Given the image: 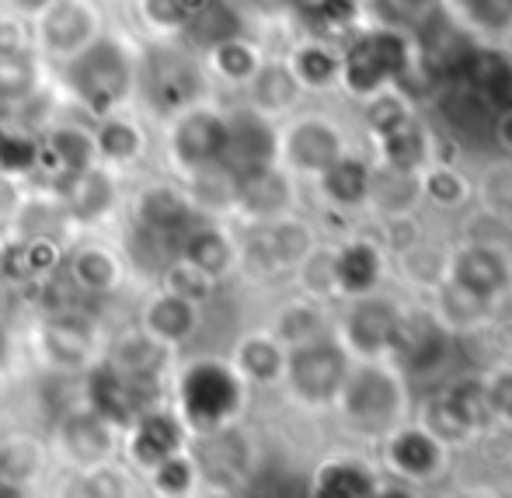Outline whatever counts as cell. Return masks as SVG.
Segmentation results:
<instances>
[{
	"mask_svg": "<svg viewBox=\"0 0 512 498\" xmlns=\"http://www.w3.org/2000/svg\"><path fill=\"white\" fill-rule=\"evenodd\" d=\"M140 35L126 21H112L88 49L49 67L60 101L88 119H102L115 108H133L136 74H140Z\"/></svg>",
	"mask_w": 512,
	"mask_h": 498,
	"instance_id": "obj_1",
	"label": "cell"
},
{
	"mask_svg": "<svg viewBox=\"0 0 512 498\" xmlns=\"http://www.w3.org/2000/svg\"><path fill=\"white\" fill-rule=\"evenodd\" d=\"M112 324L108 307H98V303H81V307L56 310V314H25L18 349L35 373L77 380L102 356Z\"/></svg>",
	"mask_w": 512,
	"mask_h": 498,
	"instance_id": "obj_2",
	"label": "cell"
},
{
	"mask_svg": "<svg viewBox=\"0 0 512 498\" xmlns=\"http://www.w3.org/2000/svg\"><path fill=\"white\" fill-rule=\"evenodd\" d=\"M251 387L237 377L230 359L213 352H182L168 380V404L189 436L227 429L241 422Z\"/></svg>",
	"mask_w": 512,
	"mask_h": 498,
	"instance_id": "obj_3",
	"label": "cell"
},
{
	"mask_svg": "<svg viewBox=\"0 0 512 498\" xmlns=\"http://www.w3.org/2000/svg\"><path fill=\"white\" fill-rule=\"evenodd\" d=\"M206 98H216V88L209 81L199 49H192L182 39L140 42V74H136L133 101L136 112L161 126L175 112Z\"/></svg>",
	"mask_w": 512,
	"mask_h": 498,
	"instance_id": "obj_4",
	"label": "cell"
},
{
	"mask_svg": "<svg viewBox=\"0 0 512 498\" xmlns=\"http://www.w3.org/2000/svg\"><path fill=\"white\" fill-rule=\"evenodd\" d=\"M223 143H227L223 105L216 98L196 101L157 126V171L182 182L209 164H220Z\"/></svg>",
	"mask_w": 512,
	"mask_h": 498,
	"instance_id": "obj_5",
	"label": "cell"
},
{
	"mask_svg": "<svg viewBox=\"0 0 512 498\" xmlns=\"http://www.w3.org/2000/svg\"><path fill=\"white\" fill-rule=\"evenodd\" d=\"M35 189H46L63 202L74 234H112L126 213L129 178L105 164H95L81 175H56L49 182H39Z\"/></svg>",
	"mask_w": 512,
	"mask_h": 498,
	"instance_id": "obj_6",
	"label": "cell"
},
{
	"mask_svg": "<svg viewBox=\"0 0 512 498\" xmlns=\"http://www.w3.org/2000/svg\"><path fill=\"white\" fill-rule=\"evenodd\" d=\"M42 436H46L56 474L88 471V467L119 460V429L81 401L56 411Z\"/></svg>",
	"mask_w": 512,
	"mask_h": 498,
	"instance_id": "obj_7",
	"label": "cell"
},
{
	"mask_svg": "<svg viewBox=\"0 0 512 498\" xmlns=\"http://www.w3.org/2000/svg\"><path fill=\"white\" fill-rule=\"evenodd\" d=\"M108 0H49L32 21V46L49 67H60L70 56L88 49L112 25Z\"/></svg>",
	"mask_w": 512,
	"mask_h": 498,
	"instance_id": "obj_8",
	"label": "cell"
},
{
	"mask_svg": "<svg viewBox=\"0 0 512 498\" xmlns=\"http://www.w3.org/2000/svg\"><path fill=\"white\" fill-rule=\"evenodd\" d=\"M63 279L88 303L112 307L115 300L136 293L129 265L112 234H77L63 251Z\"/></svg>",
	"mask_w": 512,
	"mask_h": 498,
	"instance_id": "obj_9",
	"label": "cell"
},
{
	"mask_svg": "<svg viewBox=\"0 0 512 498\" xmlns=\"http://www.w3.org/2000/svg\"><path fill=\"white\" fill-rule=\"evenodd\" d=\"M122 220L136 223V227H147L154 234L168 237V241L182 244V237L189 234V227L199 220L196 206L185 196L182 182L164 171H143V175L129 178L126 192V213Z\"/></svg>",
	"mask_w": 512,
	"mask_h": 498,
	"instance_id": "obj_10",
	"label": "cell"
},
{
	"mask_svg": "<svg viewBox=\"0 0 512 498\" xmlns=\"http://www.w3.org/2000/svg\"><path fill=\"white\" fill-rule=\"evenodd\" d=\"M77 401L88 404L91 411L112 422L115 429H126L140 411L168 404V384L157 380H129L115 373L102 356L77 377Z\"/></svg>",
	"mask_w": 512,
	"mask_h": 498,
	"instance_id": "obj_11",
	"label": "cell"
},
{
	"mask_svg": "<svg viewBox=\"0 0 512 498\" xmlns=\"http://www.w3.org/2000/svg\"><path fill=\"white\" fill-rule=\"evenodd\" d=\"M95 129L98 164L136 178L157 168V126L136 108H115V112L91 119Z\"/></svg>",
	"mask_w": 512,
	"mask_h": 498,
	"instance_id": "obj_12",
	"label": "cell"
},
{
	"mask_svg": "<svg viewBox=\"0 0 512 498\" xmlns=\"http://www.w3.org/2000/svg\"><path fill=\"white\" fill-rule=\"evenodd\" d=\"M95 164L98 147L91 119L63 101L60 112L39 129V171H35L32 185L49 182L56 175H81Z\"/></svg>",
	"mask_w": 512,
	"mask_h": 498,
	"instance_id": "obj_13",
	"label": "cell"
},
{
	"mask_svg": "<svg viewBox=\"0 0 512 498\" xmlns=\"http://www.w3.org/2000/svg\"><path fill=\"white\" fill-rule=\"evenodd\" d=\"M223 119H227V143L220 164L237 182L279 164V129L269 115L251 108L248 101H237L223 105Z\"/></svg>",
	"mask_w": 512,
	"mask_h": 498,
	"instance_id": "obj_14",
	"label": "cell"
},
{
	"mask_svg": "<svg viewBox=\"0 0 512 498\" xmlns=\"http://www.w3.org/2000/svg\"><path fill=\"white\" fill-rule=\"evenodd\" d=\"M189 429L182 425V418L171 411V404H157V408H147L119 432V460L136 474L150 471L161 460H168L171 453L189 450Z\"/></svg>",
	"mask_w": 512,
	"mask_h": 498,
	"instance_id": "obj_15",
	"label": "cell"
},
{
	"mask_svg": "<svg viewBox=\"0 0 512 498\" xmlns=\"http://www.w3.org/2000/svg\"><path fill=\"white\" fill-rule=\"evenodd\" d=\"M178 356H182V352H175L171 345L147 335L133 317L115 321L112 328H108L105 345H102L105 363L129 380H157V384H168Z\"/></svg>",
	"mask_w": 512,
	"mask_h": 498,
	"instance_id": "obj_16",
	"label": "cell"
},
{
	"mask_svg": "<svg viewBox=\"0 0 512 498\" xmlns=\"http://www.w3.org/2000/svg\"><path fill=\"white\" fill-rule=\"evenodd\" d=\"M345 377H349V370H345V352L338 349L335 342H328L324 335L286 349L283 384L290 387L293 398H300L307 404L331 401L342 391Z\"/></svg>",
	"mask_w": 512,
	"mask_h": 498,
	"instance_id": "obj_17",
	"label": "cell"
},
{
	"mask_svg": "<svg viewBox=\"0 0 512 498\" xmlns=\"http://www.w3.org/2000/svg\"><path fill=\"white\" fill-rule=\"evenodd\" d=\"M203 310L206 307L178 297V293H168L164 286H147V290H136L129 317L157 342L171 345L175 352H189L203 331Z\"/></svg>",
	"mask_w": 512,
	"mask_h": 498,
	"instance_id": "obj_18",
	"label": "cell"
},
{
	"mask_svg": "<svg viewBox=\"0 0 512 498\" xmlns=\"http://www.w3.org/2000/svg\"><path fill=\"white\" fill-rule=\"evenodd\" d=\"M56 474L53 457L42 429L21 425V429L0 432V492L25 495L49 485Z\"/></svg>",
	"mask_w": 512,
	"mask_h": 498,
	"instance_id": "obj_19",
	"label": "cell"
},
{
	"mask_svg": "<svg viewBox=\"0 0 512 498\" xmlns=\"http://www.w3.org/2000/svg\"><path fill=\"white\" fill-rule=\"evenodd\" d=\"M178 255L185 262H192L199 272H206L209 279L223 283L237 272V237L227 227V220H206L199 216L189 227V234L178 244Z\"/></svg>",
	"mask_w": 512,
	"mask_h": 498,
	"instance_id": "obj_20",
	"label": "cell"
},
{
	"mask_svg": "<svg viewBox=\"0 0 512 498\" xmlns=\"http://www.w3.org/2000/svg\"><path fill=\"white\" fill-rule=\"evenodd\" d=\"M49 84V63L32 42L0 46V122L14 119V108Z\"/></svg>",
	"mask_w": 512,
	"mask_h": 498,
	"instance_id": "obj_21",
	"label": "cell"
},
{
	"mask_svg": "<svg viewBox=\"0 0 512 498\" xmlns=\"http://www.w3.org/2000/svg\"><path fill=\"white\" fill-rule=\"evenodd\" d=\"M338 157V136L321 119H297L279 133V164L300 175H321Z\"/></svg>",
	"mask_w": 512,
	"mask_h": 498,
	"instance_id": "obj_22",
	"label": "cell"
},
{
	"mask_svg": "<svg viewBox=\"0 0 512 498\" xmlns=\"http://www.w3.org/2000/svg\"><path fill=\"white\" fill-rule=\"evenodd\" d=\"M49 488L53 498H143L140 478L122 460H108L74 474H53Z\"/></svg>",
	"mask_w": 512,
	"mask_h": 498,
	"instance_id": "obj_23",
	"label": "cell"
},
{
	"mask_svg": "<svg viewBox=\"0 0 512 498\" xmlns=\"http://www.w3.org/2000/svg\"><path fill=\"white\" fill-rule=\"evenodd\" d=\"M203 63L216 91H244L251 77L258 74V67L265 63V56L258 49V42H251L244 32H237L213 42L203 53Z\"/></svg>",
	"mask_w": 512,
	"mask_h": 498,
	"instance_id": "obj_24",
	"label": "cell"
},
{
	"mask_svg": "<svg viewBox=\"0 0 512 498\" xmlns=\"http://www.w3.org/2000/svg\"><path fill=\"white\" fill-rule=\"evenodd\" d=\"M227 359L248 387H272L283 380L286 345L272 331H244Z\"/></svg>",
	"mask_w": 512,
	"mask_h": 498,
	"instance_id": "obj_25",
	"label": "cell"
},
{
	"mask_svg": "<svg viewBox=\"0 0 512 498\" xmlns=\"http://www.w3.org/2000/svg\"><path fill=\"white\" fill-rule=\"evenodd\" d=\"M7 234L14 237H56V241L70 244L74 241V227H70V216L63 209V202L49 196L46 189H35L25 185V196H21L18 209L11 216V227Z\"/></svg>",
	"mask_w": 512,
	"mask_h": 498,
	"instance_id": "obj_26",
	"label": "cell"
},
{
	"mask_svg": "<svg viewBox=\"0 0 512 498\" xmlns=\"http://www.w3.org/2000/svg\"><path fill=\"white\" fill-rule=\"evenodd\" d=\"M405 63V42L398 35H373L363 39L345 60V81L356 91H370L384 81L387 74L401 70Z\"/></svg>",
	"mask_w": 512,
	"mask_h": 498,
	"instance_id": "obj_27",
	"label": "cell"
},
{
	"mask_svg": "<svg viewBox=\"0 0 512 498\" xmlns=\"http://www.w3.org/2000/svg\"><path fill=\"white\" fill-rule=\"evenodd\" d=\"M237 185L241 182L223 164H209V168L196 171V175L182 178L185 196H189L196 213L206 216V220H227V216H234Z\"/></svg>",
	"mask_w": 512,
	"mask_h": 498,
	"instance_id": "obj_28",
	"label": "cell"
},
{
	"mask_svg": "<svg viewBox=\"0 0 512 498\" xmlns=\"http://www.w3.org/2000/svg\"><path fill=\"white\" fill-rule=\"evenodd\" d=\"M300 91L304 88L297 84V77L290 74L286 63L265 60L262 67H258V74L248 81V88H244V101H248L251 108H258L262 115H269V119H276V115L290 112V108L297 105Z\"/></svg>",
	"mask_w": 512,
	"mask_h": 498,
	"instance_id": "obj_29",
	"label": "cell"
},
{
	"mask_svg": "<svg viewBox=\"0 0 512 498\" xmlns=\"http://www.w3.org/2000/svg\"><path fill=\"white\" fill-rule=\"evenodd\" d=\"M199 488H203V474H199L192 450L171 453L140 478L143 498H196Z\"/></svg>",
	"mask_w": 512,
	"mask_h": 498,
	"instance_id": "obj_30",
	"label": "cell"
},
{
	"mask_svg": "<svg viewBox=\"0 0 512 498\" xmlns=\"http://www.w3.org/2000/svg\"><path fill=\"white\" fill-rule=\"evenodd\" d=\"M126 25L143 42L182 39L185 11L178 0H126Z\"/></svg>",
	"mask_w": 512,
	"mask_h": 498,
	"instance_id": "obj_31",
	"label": "cell"
},
{
	"mask_svg": "<svg viewBox=\"0 0 512 498\" xmlns=\"http://www.w3.org/2000/svg\"><path fill=\"white\" fill-rule=\"evenodd\" d=\"M342 391H345V411L356 422H380L394 408V387L384 373L363 370L356 377H345Z\"/></svg>",
	"mask_w": 512,
	"mask_h": 498,
	"instance_id": "obj_32",
	"label": "cell"
},
{
	"mask_svg": "<svg viewBox=\"0 0 512 498\" xmlns=\"http://www.w3.org/2000/svg\"><path fill=\"white\" fill-rule=\"evenodd\" d=\"M39 171V133L21 122H4L0 129V175L32 185Z\"/></svg>",
	"mask_w": 512,
	"mask_h": 498,
	"instance_id": "obj_33",
	"label": "cell"
},
{
	"mask_svg": "<svg viewBox=\"0 0 512 498\" xmlns=\"http://www.w3.org/2000/svg\"><path fill=\"white\" fill-rule=\"evenodd\" d=\"M373 478L359 464L349 460H331L321 471L314 474V485H310V498H373Z\"/></svg>",
	"mask_w": 512,
	"mask_h": 498,
	"instance_id": "obj_34",
	"label": "cell"
},
{
	"mask_svg": "<svg viewBox=\"0 0 512 498\" xmlns=\"http://www.w3.org/2000/svg\"><path fill=\"white\" fill-rule=\"evenodd\" d=\"M394 328H398V321H394L391 307H384V303H359L356 310H352L349 317V342L356 345V349L363 352H377L380 345H387L394 338Z\"/></svg>",
	"mask_w": 512,
	"mask_h": 498,
	"instance_id": "obj_35",
	"label": "cell"
},
{
	"mask_svg": "<svg viewBox=\"0 0 512 498\" xmlns=\"http://www.w3.org/2000/svg\"><path fill=\"white\" fill-rule=\"evenodd\" d=\"M391 460L401 474L408 478H429L432 471L439 467V443L429 436V432H401L398 439L391 443Z\"/></svg>",
	"mask_w": 512,
	"mask_h": 498,
	"instance_id": "obj_36",
	"label": "cell"
},
{
	"mask_svg": "<svg viewBox=\"0 0 512 498\" xmlns=\"http://www.w3.org/2000/svg\"><path fill=\"white\" fill-rule=\"evenodd\" d=\"M154 286H164L168 293H178V297L199 303V307H209L216 297V290H220V283L216 279H209L206 272H199L192 262H185L182 255H175L168 265H164V272L157 276Z\"/></svg>",
	"mask_w": 512,
	"mask_h": 498,
	"instance_id": "obj_37",
	"label": "cell"
},
{
	"mask_svg": "<svg viewBox=\"0 0 512 498\" xmlns=\"http://www.w3.org/2000/svg\"><path fill=\"white\" fill-rule=\"evenodd\" d=\"M377 272H380V258H377V251L366 248V244H349V248L335 258V265H331V276H335V283L342 286L345 293H366L377 283Z\"/></svg>",
	"mask_w": 512,
	"mask_h": 498,
	"instance_id": "obj_38",
	"label": "cell"
},
{
	"mask_svg": "<svg viewBox=\"0 0 512 498\" xmlns=\"http://www.w3.org/2000/svg\"><path fill=\"white\" fill-rule=\"evenodd\" d=\"M457 283L474 297H492L506 283V269L492 251H467L457 262Z\"/></svg>",
	"mask_w": 512,
	"mask_h": 498,
	"instance_id": "obj_39",
	"label": "cell"
},
{
	"mask_svg": "<svg viewBox=\"0 0 512 498\" xmlns=\"http://www.w3.org/2000/svg\"><path fill=\"white\" fill-rule=\"evenodd\" d=\"M286 67H290V74L297 77L300 88H328V84L338 77V70H342V63H338V56L328 53L324 46L307 42V46L293 49Z\"/></svg>",
	"mask_w": 512,
	"mask_h": 498,
	"instance_id": "obj_40",
	"label": "cell"
},
{
	"mask_svg": "<svg viewBox=\"0 0 512 498\" xmlns=\"http://www.w3.org/2000/svg\"><path fill=\"white\" fill-rule=\"evenodd\" d=\"M391 342H398V349L405 352L408 366H415V370H422V366H432L439 359V352H443V335H439V331L432 328V324H425V321L411 324L408 331L398 324V328H394Z\"/></svg>",
	"mask_w": 512,
	"mask_h": 498,
	"instance_id": "obj_41",
	"label": "cell"
},
{
	"mask_svg": "<svg viewBox=\"0 0 512 498\" xmlns=\"http://www.w3.org/2000/svg\"><path fill=\"white\" fill-rule=\"evenodd\" d=\"M321 185L335 202H356V199H363V192H366V171H363V164L338 154L335 161L321 171Z\"/></svg>",
	"mask_w": 512,
	"mask_h": 498,
	"instance_id": "obj_42",
	"label": "cell"
},
{
	"mask_svg": "<svg viewBox=\"0 0 512 498\" xmlns=\"http://www.w3.org/2000/svg\"><path fill=\"white\" fill-rule=\"evenodd\" d=\"M21 196H25V185L0 175V234H7V227H11V216L18 209Z\"/></svg>",
	"mask_w": 512,
	"mask_h": 498,
	"instance_id": "obj_43",
	"label": "cell"
},
{
	"mask_svg": "<svg viewBox=\"0 0 512 498\" xmlns=\"http://www.w3.org/2000/svg\"><path fill=\"white\" fill-rule=\"evenodd\" d=\"M488 401H492V411H502L506 418H512V373L488 387Z\"/></svg>",
	"mask_w": 512,
	"mask_h": 498,
	"instance_id": "obj_44",
	"label": "cell"
},
{
	"mask_svg": "<svg viewBox=\"0 0 512 498\" xmlns=\"http://www.w3.org/2000/svg\"><path fill=\"white\" fill-rule=\"evenodd\" d=\"M46 4L49 0H0V11H11V14H18V18L32 21Z\"/></svg>",
	"mask_w": 512,
	"mask_h": 498,
	"instance_id": "obj_45",
	"label": "cell"
},
{
	"mask_svg": "<svg viewBox=\"0 0 512 498\" xmlns=\"http://www.w3.org/2000/svg\"><path fill=\"white\" fill-rule=\"evenodd\" d=\"M178 4H182V11H185V25H189L192 18H196V14H203L209 4H213V0H178Z\"/></svg>",
	"mask_w": 512,
	"mask_h": 498,
	"instance_id": "obj_46",
	"label": "cell"
},
{
	"mask_svg": "<svg viewBox=\"0 0 512 498\" xmlns=\"http://www.w3.org/2000/svg\"><path fill=\"white\" fill-rule=\"evenodd\" d=\"M196 498H237V492H230V488H199Z\"/></svg>",
	"mask_w": 512,
	"mask_h": 498,
	"instance_id": "obj_47",
	"label": "cell"
},
{
	"mask_svg": "<svg viewBox=\"0 0 512 498\" xmlns=\"http://www.w3.org/2000/svg\"><path fill=\"white\" fill-rule=\"evenodd\" d=\"M373 498H411L408 492H401V488H387V492H377Z\"/></svg>",
	"mask_w": 512,
	"mask_h": 498,
	"instance_id": "obj_48",
	"label": "cell"
}]
</instances>
